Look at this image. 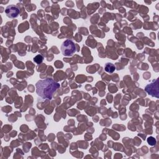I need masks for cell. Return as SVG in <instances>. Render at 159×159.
I'll list each match as a JSON object with an SVG mask.
<instances>
[{
  "mask_svg": "<svg viewBox=\"0 0 159 159\" xmlns=\"http://www.w3.org/2000/svg\"><path fill=\"white\" fill-rule=\"evenodd\" d=\"M60 84L51 78L39 80L35 84L36 92L42 99H52L55 92L60 88Z\"/></svg>",
  "mask_w": 159,
  "mask_h": 159,
  "instance_id": "cell-1",
  "label": "cell"
},
{
  "mask_svg": "<svg viewBox=\"0 0 159 159\" xmlns=\"http://www.w3.org/2000/svg\"><path fill=\"white\" fill-rule=\"evenodd\" d=\"M60 48L62 54L66 57L72 56L76 51L75 44L70 39L65 40L62 43Z\"/></svg>",
  "mask_w": 159,
  "mask_h": 159,
  "instance_id": "cell-2",
  "label": "cell"
},
{
  "mask_svg": "<svg viewBox=\"0 0 159 159\" xmlns=\"http://www.w3.org/2000/svg\"><path fill=\"white\" fill-rule=\"evenodd\" d=\"M5 13L9 18H16L19 14V9L14 4L9 5L5 9Z\"/></svg>",
  "mask_w": 159,
  "mask_h": 159,
  "instance_id": "cell-3",
  "label": "cell"
},
{
  "mask_svg": "<svg viewBox=\"0 0 159 159\" xmlns=\"http://www.w3.org/2000/svg\"><path fill=\"white\" fill-rule=\"evenodd\" d=\"M154 89H158V80H156L155 82H153L152 83L148 84L146 87H145V91L151 96H156L155 93L154 92Z\"/></svg>",
  "mask_w": 159,
  "mask_h": 159,
  "instance_id": "cell-4",
  "label": "cell"
},
{
  "mask_svg": "<svg viewBox=\"0 0 159 159\" xmlns=\"http://www.w3.org/2000/svg\"><path fill=\"white\" fill-rule=\"evenodd\" d=\"M104 70L106 72L112 73L116 70V67L114 64H112L111 63H106V65L104 66Z\"/></svg>",
  "mask_w": 159,
  "mask_h": 159,
  "instance_id": "cell-5",
  "label": "cell"
},
{
  "mask_svg": "<svg viewBox=\"0 0 159 159\" xmlns=\"http://www.w3.org/2000/svg\"><path fill=\"white\" fill-rule=\"evenodd\" d=\"M43 60V58L41 55H37L34 58V62H35L37 64H40L42 62Z\"/></svg>",
  "mask_w": 159,
  "mask_h": 159,
  "instance_id": "cell-6",
  "label": "cell"
},
{
  "mask_svg": "<svg viewBox=\"0 0 159 159\" xmlns=\"http://www.w3.org/2000/svg\"><path fill=\"white\" fill-rule=\"evenodd\" d=\"M147 142L150 145H154L156 143V140L154 137H150L147 139Z\"/></svg>",
  "mask_w": 159,
  "mask_h": 159,
  "instance_id": "cell-7",
  "label": "cell"
}]
</instances>
